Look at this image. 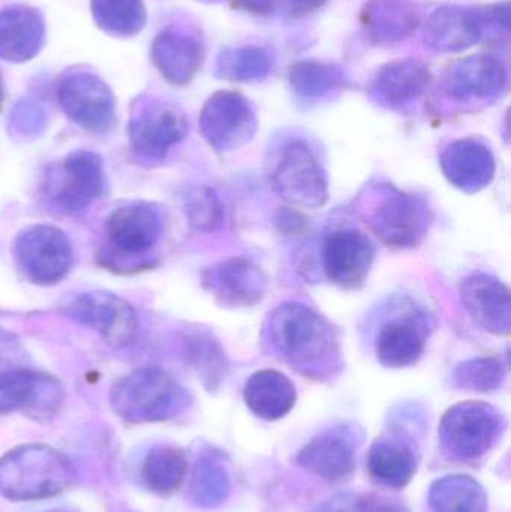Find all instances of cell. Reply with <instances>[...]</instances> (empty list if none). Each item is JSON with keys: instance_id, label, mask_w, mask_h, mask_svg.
<instances>
[{"instance_id": "obj_1", "label": "cell", "mask_w": 511, "mask_h": 512, "mask_svg": "<svg viewBox=\"0 0 511 512\" xmlns=\"http://www.w3.org/2000/svg\"><path fill=\"white\" fill-rule=\"evenodd\" d=\"M263 337L276 358L306 378L332 375L341 357L335 327L305 304L276 307L264 322Z\"/></svg>"}, {"instance_id": "obj_2", "label": "cell", "mask_w": 511, "mask_h": 512, "mask_svg": "<svg viewBox=\"0 0 511 512\" xmlns=\"http://www.w3.org/2000/svg\"><path fill=\"white\" fill-rule=\"evenodd\" d=\"M72 481L71 462L48 445H21L0 459V495L11 501L53 498Z\"/></svg>"}, {"instance_id": "obj_3", "label": "cell", "mask_w": 511, "mask_h": 512, "mask_svg": "<svg viewBox=\"0 0 511 512\" xmlns=\"http://www.w3.org/2000/svg\"><path fill=\"white\" fill-rule=\"evenodd\" d=\"M182 385L158 367H144L119 379L111 388L114 412L129 423L170 420L188 405Z\"/></svg>"}, {"instance_id": "obj_4", "label": "cell", "mask_w": 511, "mask_h": 512, "mask_svg": "<svg viewBox=\"0 0 511 512\" xmlns=\"http://www.w3.org/2000/svg\"><path fill=\"white\" fill-rule=\"evenodd\" d=\"M270 188L285 203L300 209H320L329 198L326 171L302 138L282 141L267 162Z\"/></svg>"}, {"instance_id": "obj_5", "label": "cell", "mask_w": 511, "mask_h": 512, "mask_svg": "<svg viewBox=\"0 0 511 512\" xmlns=\"http://www.w3.org/2000/svg\"><path fill=\"white\" fill-rule=\"evenodd\" d=\"M162 231L164 219L153 204L135 201L114 210L105 224L108 267H146L143 258L158 245Z\"/></svg>"}, {"instance_id": "obj_6", "label": "cell", "mask_w": 511, "mask_h": 512, "mask_svg": "<svg viewBox=\"0 0 511 512\" xmlns=\"http://www.w3.org/2000/svg\"><path fill=\"white\" fill-rule=\"evenodd\" d=\"M18 271L27 282L53 286L65 279L74 261L71 240L53 225H30L12 243Z\"/></svg>"}, {"instance_id": "obj_7", "label": "cell", "mask_w": 511, "mask_h": 512, "mask_svg": "<svg viewBox=\"0 0 511 512\" xmlns=\"http://www.w3.org/2000/svg\"><path fill=\"white\" fill-rule=\"evenodd\" d=\"M51 206L63 213H80L105 191L104 161L98 153L77 150L51 167L42 182Z\"/></svg>"}, {"instance_id": "obj_8", "label": "cell", "mask_w": 511, "mask_h": 512, "mask_svg": "<svg viewBox=\"0 0 511 512\" xmlns=\"http://www.w3.org/2000/svg\"><path fill=\"white\" fill-rule=\"evenodd\" d=\"M366 224L387 248L411 249L428 234L432 213L422 198L389 188L369 210Z\"/></svg>"}, {"instance_id": "obj_9", "label": "cell", "mask_w": 511, "mask_h": 512, "mask_svg": "<svg viewBox=\"0 0 511 512\" xmlns=\"http://www.w3.org/2000/svg\"><path fill=\"white\" fill-rule=\"evenodd\" d=\"M500 433V414L482 402L453 406L440 424V441L444 450L465 462L485 456L497 444Z\"/></svg>"}, {"instance_id": "obj_10", "label": "cell", "mask_w": 511, "mask_h": 512, "mask_svg": "<svg viewBox=\"0 0 511 512\" xmlns=\"http://www.w3.org/2000/svg\"><path fill=\"white\" fill-rule=\"evenodd\" d=\"M66 318L101 334L113 346H128L138 333V316L128 301L113 292L93 291L75 295L62 307Z\"/></svg>"}, {"instance_id": "obj_11", "label": "cell", "mask_w": 511, "mask_h": 512, "mask_svg": "<svg viewBox=\"0 0 511 512\" xmlns=\"http://www.w3.org/2000/svg\"><path fill=\"white\" fill-rule=\"evenodd\" d=\"M63 397V385L53 375L21 367L0 370V414L21 412L33 420H50Z\"/></svg>"}, {"instance_id": "obj_12", "label": "cell", "mask_w": 511, "mask_h": 512, "mask_svg": "<svg viewBox=\"0 0 511 512\" xmlns=\"http://www.w3.org/2000/svg\"><path fill=\"white\" fill-rule=\"evenodd\" d=\"M200 131L216 152H233L252 140L257 116L251 102L236 92L210 96L200 114Z\"/></svg>"}, {"instance_id": "obj_13", "label": "cell", "mask_w": 511, "mask_h": 512, "mask_svg": "<svg viewBox=\"0 0 511 512\" xmlns=\"http://www.w3.org/2000/svg\"><path fill=\"white\" fill-rule=\"evenodd\" d=\"M188 131V120L176 105L149 102L129 122V143L138 158L162 161Z\"/></svg>"}, {"instance_id": "obj_14", "label": "cell", "mask_w": 511, "mask_h": 512, "mask_svg": "<svg viewBox=\"0 0 511 512\" xmlns=\"http://www.w3.org/2000/svg\"><path fill=\"white\" fill-rule=\"evenodd\" d=\"M59 102L66 116L95 134L111 131L116 123V101L110 87L95 75H69L60 83Z\"/></svg>"}, {"instance_id": "obj_15", "label": "cell", "mask_w": 511, "mask_h": 512, "mask_svg": "<svg viewBox=\"0 0 511 512\" xmlns=\"http://www.w3.org/2000/svg\"><path fill=\"white\" fill-rule=\"evenodd\" d=\"M375 259V246L368 236L356 230H338L323 246V270L339 288L354 291L368 279Z\"/></svg>"}, {"instance_id": "obj_16", "label": "cell", "mask_w": 511, "mask_h": 512, "mask_svg": "<svg viewBox=\"0 0 511 512\" xmlns=\"http://www.w3.org/2000/svg\"><path fill=\"white\" fill-rule=\"evenodd\" d=\"M264 271L245 256L227 259L203 271V288L221 306L252 307L266 294Z\"/></svg>"}, {"instance_id": "obj_17", "label": "cell", "mask_w": 511, "mask_h": 512, "mask_svg": "<svg viewBox=\"0 0 511 512\" xmlns=\"http://www.w3.org/2000/svg\"><path fill=\"white\" fill-rule=\"evenodd\" d=\"M494 24L491 9L468 6H443L425 23V42L438 53H458L476 45L483 38L486 26Z\"/></svg>"}, {"instance_id": "obj_18", "label": "cell", "mask_w": 511, "mask_h": 512, "mask_svg": "<svg viewBox=\"0 0 511 512\" xmlns=\"http://www.w3.org/2000/svg\"><path fill=\"white\" fill-rule=\"evenodd\" d=\"M459 292L465 309L483 330L509 336L511 297L506 283L491 274L474 273L462 280Z\"/></svg>"}, {"instance_id": "obj_19", "label": "cell", "mask_w": 511, "mask_h": 512, "mask_svg": "<svg viewBox=\"0 0 511 512\" xmlns=\"http://www.w3.org/2000/svg\"><path fill=\"white\" fill-rule=\"evenodd\" d=\"M506 86V65L491 54L459 60L444 75V90L456 101H485L500 95Z\"/></svg>"}, {"instance_id": "obj_20", "label": "cell", "mask_w": 511, "mask_h": 512, "mask_svg": "<svg viewBox=\"0 0 511 512\" xmlns=\"http://www.w3.org/2000/svg\"><path fill=\"white\" fill-rule=\"evenodd\" d=\"M153 60L165 80L174 86H185L203 65L204 47L197 36L167 30L156 36Z\"/></svg>"}, {"instance_id": "obj_21", "label": "cell", "mask_w": 511, "mask_h": 512, "mask_svg": "<svg viewBox=\"0 0 511 512\" xmlns=\"http://www.w3.org/2000/svg\"><path fill=\"white\" fill-rule=\"evenodd\" d=\"M444 176L456 188L477 192L491 183L495 159L491 150L474 140L450 144L441 158Z\"/></svg>"}, {"instance_id": "obj_22", "label": "cell", "mask_w": 511, "mask_h": 512, "mask_svg": "<svg viewBox=\"0 0 511 512\" xmlns=\"http://www.w3.org/2000/svg\"><path fill=\"white\" fill-rule=\"evenodd\" d=\"M425 349V328L410 316H398L384 324L375 340L377 360L389 369L413 366L425 354Z\"/></svg>"}, {"instance_id": "obj_23", "label": "cell", "mask_w": 511, "mask_h": 512, "mask_svg": "<svg viewBox=\"0 0 511 512\" xmlns=\"http://www.w3.org/2000/svg\"><path fill=\"white\" fill-rule=\"evenodd\" d=\"M297 462L317 477L330 483H339L353 475L356 469V451L347 436L329 432L305 445Z\"/></svg>"}, {"instance_id": "obj_24", "label": "cell", "mask_w": 511, "mask_h": 512, "mask_svg": "<svg viewBox=\"0 0 511 512\" xmlns=\"http://www.w3.org/2000/svg\"><path fill=\"white\" fill-rule=\"evenodd\" d=\"M243 399L252 414L261 420L276 421L290 414L297 402V391L284 373L264 369L246 381Z\"/></svg>"}, {"instance_id": "obj_25", "label": "cell", "mask_w": 511, "mask_h": 512, "mask_svg": "<svg viewBox=\"0 0 511 512\" xmlns=\"http://www.w3.org/2000/svg\"><path fill=\"white\" fill-rule=\"evenodd\" d=\"M420 24V12L411 0H369L362 9L366 35L378 44L402 41Z\"/></svg>"}, {"instance_id": "obj_26", "label": "cell", "mask_w": 511, "mask_h": 512, "mask_svg": "<svg viewBox=\"0 0 511 512\" xmlns=\"http://www.w3.org/2000/svg\"><path fill=\"white\" fill-rule=\"evenodd\" d=\"M44 39V21L35 9L12 6L0 12V57L9 62L32 59Z\"/></svg>"}, {"instance_id": "obj_27", "label": "cell", "mask_w": 511, "mask_h": 512, "mask_svg": "<svg viewBox=\"0 0 511 512\" xmlns=\"http://www.w3.org/2000/svg\"><path fill=\"white\" fill-rule=\"evenodd\" d=\"M368 472L380 486L404 489L416 475V453L401 436H383L369 451Z\"/></svg>"}, {"instance_id": "obj_28", "label": "cell", "mask_w": 511, "mask_h": 512, "mask_svg": "<svg viewBox=\"0 0 511 512\" xmlns=\"http://www.w3.org/2000/svg\"><path fill=\"white\" fill-rule=\"evenodd\" d=\"M429 83V71L416 59H398L378 69L372 92L389 107H401L419 98Z\"/></svg>"}, {"instance_id": "obj_29", "label": "cell", "mask_w": 511, "mask_h": 512, "mask_svg": "<svg viewBox=\"0 0 511 512\" xmlns=\"http://www.w3.org/2000/svg\"><path fill=\"white\" fill-rule=\"evenodd\" d=\"M429 504L435 512H488V496L468 475H449L432 484Z\"/></svg>"}, {"instance_id": "obj_30", "label": "cell", "mask_w": 511, "mask_h": 512, "mask_svg": "<svg viewBox=\"0 0 511 512\" xmlns=\"http://www.w3.org/2000/svg\"><path fill=\"white\" fill-rule=\"evenodd\" d=\"M188 460L182 450L156 447L147 454L143 465V480L147 489L156 495H171L185 481Z\"/></svg>"}, {"instance_id": "obj_31", "label": "cell", "mask_w": 511, "mask_h": 512, "mask_svg": "<svg viewBox=\"0 0 511 512\" xmlns=\"http://www.w3.org/2000/svg\"><path fill=\"white\" fill-rule=\"evenodd\" d=\"M273 56L267 48L258 45L227 48L218 59V74L234 83L260 81L270 74Z\"/></svg>"}, {"instance_id": "obj_32", "label": "cell", "mask_w": 511, "mask_h": 512, "mask_svg": "<svg viewBox=\"0 0 511 512\" xmlns=\"http://www.w3.org/2000/svg\"><path fill=\"white\" fill-rule=\"evenodd\" d=\"M344 72L333 63L300 60L290 69V84L297 95L306 99L321 98L344 86Z\"/></svg>"}, {"instance_id": "obj_33", "label": "cell", "mask_w": 511, "mask_h": 512, "mask_svg": "<svg viewBox=\"0 0 511 512\" xmlns=\"http://www.w3.org/2000/svg\"><path fill=\"white\" fill-rule=\"evenodd\" d=\"M183 343H185L186 358L197 370L204 385L210 390L218 387L228 367L224 349L221 348L218 340L203 331H195V333L186 334Z\"/></svg>"}, {"instance_id": "obj_34", "label": "cell", "mask_w": 511, "mask_h": 512, "mask_svg": "<svg viewBox=\"0 0 511 512\" xmlns=\"http://www.w3.org/2000/svg\"><path fill=\"white\" fill-rule=\"evenodd\" d=\"M96 23L116 35H135L146 24L143 0H92Z\"/></svg>"}, {"instance_id": "obj_35", "label": "cell", "mask_w": 511, "mask_h": 512, "mask_svg": "<svg viewBox=\"0 0 511 512\" xmlns=\"http://www.w3.org/2000/svg\"><path fill=\"white\" fill-rule=\"evenodd\" d=\"M228 490L230 480L224 466L209 457L201 459L195 466L189 487L192 501L201 507H215L227 498Z\"/></svg>"}, {"instance_id": "obj_36", "label": "cell", "mask_w": 511, "mask_h": 512, "mask_svg": "<svg viewBox=\"0 0 511 512\" xmlns=\"http://www.w3.org/2000/svg\"><path fill=\"white\" fill-rule=\"evenodd\" d=\"M506 375V363L500 358H474L459 364L455 370V384L462 390L489 393L501 387Z\"/></svg>"}, {"instance_id": "obj_37", "label": "cell", "mask_w": 511, "mask_h": 512, "mask_svg": "<svg viewBox=\"0 0 511 512\" xmlns=\"http://www.w3.org/2000/svg\"><path fill=\"white\" fill-rule=\"evenodd\" d=\"M186 215L192 227L201 233H212L222 222V207L215 192L195 188L186 197Z\"/></svg>"}, {"instance_id": "obj_38", "label": "cell", "mask_w": 511, "mask_h": 512, "mask_svg": "<svg viewBox=\"0 0 511 512\" xmlns=\"http://www.w3.org/2000/svg\"><path fill=\"white\" fill-rule=\"evenodd\" d=\"M315 512H371L368 496L339 495L329 499Z\"/></svg>"}, {"instance_id": "obj_39", "label": "cell", "mask_w": 511, "mask_h": 512, "mask_svg": "<svg viewBox=\"0 0 511 512\" xmlns=\"http://www.w3.org/2000/svg\"><path fill=\"white\" fill-rule=\"evenodd\" d=\"M326 2L327 0H287L288 8L297 17L312 14V12L320 9Z\"/></svg>"}, {"instance_id": "obj_40", "label": "cell", "mask_w": 511, "mask_h": 512, "mask_svg": "<svg viewBox=\"0 0 511 512\" xmlns=\"http://www.w3.org/2000/svg\"><path fill=\"white\" fill-rule=\"evenodd\" d=\"M276 0H237L240 8L255 15L272 14Z\"/></svg>"}, {"instance_id": "obj_41", "label": "cell", "mask_w": 511, "mask_h": 512, "mask_svg": "<svg viewBox=\"0 0 511 512\" xmlns=\"http://www.w3.org/2000/svg\"><path fill=\"white\" fill-rule=\"evenodd\" d=\"M3 101V84H2V77H0V105H2Z\"/></svg>"}]
</instances>
